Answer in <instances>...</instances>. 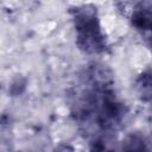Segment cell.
<instances>
[{
    "label": "cell",
    "mask_w": 152,
    "mask_h": 152,
    "mask_svg": "<svg viewBox=\"0 0 152 152\" xmlns=\"http://www.w3.org/2000/svg\"><path fill=\"white\" fill-rule=\"evenodd\" d=\"M74 25L76 30V44L87 53H99L106 49V39L102 33L96 8L83 5L74 11Z\"/></svg>",
    "instance_id": "6da1fadb"
},
{
    "label": "cell",
    "mask_w": 152,
    "mask_h": 152,
    "mask_svg": "<svg viewBox=\"0 0 152 152\" xmlns=\"http://www.w3.org/2000/svg\"><path fill=\"white\" fill-rule=\"evenodd\" d=\"M131 21L132 25L138 30L152 31V7L146 5L137 7L132 13Z\"/></svg>",
    "instance_id": "7a4b0ae2"
},
{
    "label": "cell",
    "mask_w": 152,
    "mask_h": 152,
    "mask_svg": "<svg viewBox=\"0 0 152 152\" xmlns=\"http://www.w3.org/2000/svg\"><path fill=\"white\" fill-rule=\"evenodd\" d=\"M135 88L142 101L152 100V71L142 72L137 80Z\"/></svg>",
    "instance_id": "3957f363"
},
{
    "label": "cell",
    "mask_w": 152,
    "mask_h": 152,
    "mask_svg": "<svg viewBox=\"0 0 152 152\" xmlns=\"http://www.w3.org/2000/svg\"><path fill=\"white\" fill-rule=\"evenodd\" d=\"M124 150H144L146 148V145L142 140V138H140L139 135H129L122 145Z\"/></svg>",
    "instance_id": "277c9868"
},
{
    "label": "cell",
    "mask_w": 152,
    "mask_h": 152,
    "mask_svg": "<svg viewBox=\"0 0 152 152\" xmlns=\"http://www.w3.org/2000/svg\"><path fill=\"white\" fill-rule=\"evenodd\" d=\"M25 87H26V80L21 78V77H17L10 87V91L13 96H17V95H20L24 91Z\"/></svg>",
    "instance_id": "5b68a950"
},
{
    "label": "cell",
    "mask_w": 152,
    "mask_h": 152,
    "mask_svg": "<svg viewBox=\"0 0 152 152\" xmlns=\"http://www.w3.org/2000/svg\"><path fill=\"white\" fill-rule=\"evenodd\" d=\"M151 46H152V38H151Z\"/></svg>",
    "instance_id": "8992f818"
}]
</instances>
